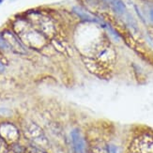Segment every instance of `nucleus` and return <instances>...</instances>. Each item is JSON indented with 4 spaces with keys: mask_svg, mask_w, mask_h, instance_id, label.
<instances>
[{
    "mask_svg": "<svg viewBox=\"0 0 153 153\" xmlns=\"http://www.w3.org/2000/svg\"><path fill=\"white\" fill-rule=\"evenodd\" d=\"M3 38L5 39V41L7 43L9 44L10 48L12 49L14 52L18 53V54H25V49L24 47V45L22 42L19 41V39L13 34L10 31H5L3 34Z\"/></svg>",
    "mask_w": 153,
    "mask_h": 153,
    "instance_id": "5",
    "label": "nucleus"
},
{
    "mask_svg": "<svg viewBox=\"0 0 153 153\" xmlns=\"http://www.w3.org/2000/svg\"><path fill=\"white\" fill-rule=\"evenodd\" d=\"M72 10H74V13H76V14L80 18H82L83 20H85V21L93 22V23L98 22V20L96 18H94L91 14H89L88 12H86L85 10H84L82 8H79V7H74V8H72Z\"/></svg>",
    "mask_w": 153,
    "mask_h": 153,
    "instance_id": "8",
    "label": "nucleus"
},
{
    "mask_svg": "<svg viewBox=\"0 0 153 153\" xmlns=\"http://www.w3.org/2000/svg\"><path fill=\"white\" fill-rule=\"evenodd\" d=\"M4 70H5V67H4V65L0 62V72H3L4 71Z\"/></svg>",
    "mask_w": 153,
    "mask_h": 153,
    "instance_id": "12",
    "label": "nucleus"
},
{
    "mask_svg": "<svg viewBox=\"0 0 153 153\" xmlns=\"http://www.w3.org/2000/svg\"><path fill=\"white\" fill-rule=\"evenodd\" d=\"M88 153H110L109 145L102 140H96L89 147Z\"/></svg>",
    "mask_w": 153,
    "mask_h": 153,
    "instance_id": "6",
    "label": "nucleus"
},
{
    "mask_svg": "<svg viewBox=\"0 0 153 153\" xmlns=\"http://www.w3.org/2000/svg\"><path fill=\"white\" fill-rule=\"evenodd\" d=\"M71 136L72 148H74V153H88L85 140L83 137L81 131L78 129L72 130Z\"/></svg>",
    "mask_w": 153,
    "mask_h": 153,
    "instance_id": "4",
    "label": "nucleus"
},
{
    "mask_svg": "<svg viewBox=\"0 0 153 153\" xmlns=\"http://www.w3.org/2000/svg\"><path fill=\"white\" fill-rule=\"evenodd\" d=\"M0 153H10L9 145L0 137Z\"/></svg>",
    "mask_w": 153,
    "mask_h": 153,
    "instance_id": "10",
    "label": "nucleus"
},
{
    "mask_svg": "<svg viewBox=\"0 0 153 153\" xmlns=\"http://www.w3.org/2000/svg\"><path fill=\"white\" fill-rule=\"evenodd\" d=\"M25 153H47V152L41 148L36 147V146H29V147H27L25 149Z\"/></svg>",
    "mask_w": 153,
    "mask_h": 153,
    "instance_id": "9",
    "label": "nucleus"
},
{
    "mask_svg": "<svg viewBox=\"0 0 153 153\" xmlns=\"http://www.w3.org/2000/svg\"><path fill=\"white\" fill-rule=\"evenodd\" d=\"M24 134L28 140L35 144L36 147L44 149L49 146L47 137L45 136L43 131L36 123L29 122L26 124L24 128Z\"/></svg>",
    "mask_w": 153,
    "mask_h": 153,
    "instance_id": "1",
    "label": "nucleus"
},
{
    "mask_svg": "<svg viewBox=\"0 0 153 153\" xmlns=\"http://www.w3.org/2000/svg\"><path fill=\"white\" fill-rule=\"evenodd\" d=\"M150 17H151L152 21H153V10H150Z\"/></svg>",
    "mask_w": 153,
    "mask_h": 153,
    "instance_id": "13",
    "label": "nucleus"
},
{
    "mask_svg": "<svg viewBox=\"0 0 153 153\" xmlns=\"http://www.w3.org/2000/svg\"><path fill=\"white\" fill-rule=\"evenodd\" d=\"M0 137L8 145H14L20 138V131L14 124L3 122L0 124Z\"/></svg>",
    "mask_w": 153,
    "mask_h": 153,
    "instance_id": "3",
    "label": "nucleus"
},
{
    "mask_svg": "<svg viewBox=\"0 0 153 153\" xmlns=\"http://www.w3.org/2000/svg\"><path fill=\"white\" fill-rule=\"evenodd\" d=\"M110 6L112 7V9L114 10L115 12H117V14H124L126 11V6L123 3L122 0H106Z\"/></svg>",
    "mask_w": 153,
    "mask_h": 153,
    "instance_id": "7",
    "label": "nucleus"
},
{
    "mask_svg": "<svg viewBox=\"0 0 153 153\" xmlns=\"http://www.w3.org/2000/svg\"><path fill=\"white\" fill-rule=\"evenodd\" d=\"M0 49H1V50H8V49H10L9 44L7 43V42L5 41V39L1 35H0Z\"/></svg>",
    "mask_w": 153,
    "mask_h": 153,
    "instance_id": "11",
    "label": "nucleus"
},
{
    "mask_svg": "<svg viewBox=\"0 0 153 153\" xmlns=\"http://www.w3.org/2000/svg\"><path fill=\"white\" fill-rule=\"evenodd\" d=\"M130 152L132 153H153V134H142L131 143Z\"/></svg>",
    "mask_w": 153,
    "mask_h": 153,
    "instance_id": "2",
    "label": "nucleus"
},
{
    "mask_svg": "<svg viewBox=\"0 0 153 153\" xmlns=\"http://www.w3.org/2000/svg\"><path fill=\"white\" fill-rule=\"evenodd\" d=\"M2 2H3V0H0V4H1Z\"/></svg>",
    "mask_w": 153,
    "mask_h": 153,
    "instance_id": "14",
    "label": "nucleus"
}]
</instances>
